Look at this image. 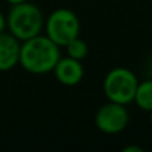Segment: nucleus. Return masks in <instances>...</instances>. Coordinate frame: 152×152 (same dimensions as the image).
Wrapping results in <instances>:
<instances>
[{"label": "nucleus", "mask_w": 152, "mask_h": 152, "mask_svg": "<svg viewBox=\"0 0 152 152\" xmlns=\"http://www.w3.org/2000/svg\"><path fill=\"white\" fill-rule=\"evenodd\" d=\"M60 47L47 35H37L21 42L19 64L24 71L34 75H44L52 72L60 59Z\"/></svg>", "instance_id": "nucleus-1"}, {"label": "nucleus", "mask_w": 152, "mask_h": 152, "mask_svg": "<svg viewBox=\"0 0 152 152\" xmlns=\"http://www.w3.org/2000/svg\"><path fill=\"white\" fill-rule=\"evenodd\" d=\"M44 16L37 5L26 1L11 5L7 15V28L19 42L35 37L44 29Z\"/></svg>", "instance_id": "nucleus-2"}, {"label": "nucleus", "mask_w": 152, "mask_h": 152, "mask_svg": "<svg viewBox=\"0 0 152 152\" xmlns=\"http://www.w3.org/2000/svg\"><path fill=\"white\" fill-rule=\"evenodd\" d=\"M137 84V76L131 69L126 67H115L105 75L103 91L108 102L127 105L134 102Z\"/></svg>", "instance_id": "nucleus-3"}, {"label": "nucleus", "mask_w": 152, "mask_h": 152, "mask_svg": "<svg viewBox=\"0 0 152 152\" xmlns=\"http://www.w3.org/2000/svg\"><path fill=\"white\" fill-rule=\"evenodd\" d=\"M45 35L59 47H66L80 34V20L68 8H58L44 21Z\"/></svg>", "instance_id": "nucleus-4"}, {"label": "nucleus", "mask_w": 152, "mask_h": 152, "mask_svg": "<svg viewBox=\"0 0 152 152\" xmlns=\"http://www.w3.org/2000/svg\"><path fill=\"white\" fill-rule=\"evenodd\" d=\"M129 120V113L126 105L108 102L102 105L95 115V126L105 135H116L124 131Z\"/></svg>", "instance_id": "nucleus-5"}, {"label": "nucleus", "mask_w": 152, "mask_h": 152, "mask_svg": "<svg viewBox=\"0 0 152 152\" xmlns=\"http://www.w3.org/2000/svg\"><path fill=\"white\" fill-rule=\"evenodd\" d=\"M56 80L67 87H74L79 84L84 77V67L81 60L74 58H60L53 68Z\"/></svg>", "instance_id": "nucleus-6"}, {"label": "nucleus", "mask_w": 152, "mask_h": 152, "mask_svg": "<svg viewBox=\"0 0 152 152\" xmlns=\"http://www.w3.org/2000/svg\"><path fill=\"white\" fill-rule=\"evenodd\" d=\"M20 44L21 42L10 32L0 34V72L11 71L19 64Z\"/></svg>", "instance_id": "nucleus-7"}, {"label": "nucleus", "mask_w": 152, "mask_h": 152, "mask_svg": "<svg viewBox=\"0 0 152 152\" xmlns=\"http://www.w3.org/2000/svg\"><path fill=\"white\" fill-rule=\"evenodd\" d=\"M134 102L142 111L150 112L152 110V79L143 80L137 84Z\"/></svg>", "instance_id": "nucleus-8"}, {"label": "nucleus", "mask_w": 152, "mask_h": 152, "mask_svg": "<svg viewBox=\"0 0 152 152\" xmlns=\"http://www.w3.org/2000/svg\"><path fill=\"white\" fill-rule=\"evenodd\" d=\"M66 50H67V55H68L69 58L77 59V60H83V59H86L87 55H88V45L79 36L72 39L71 42L66 45Z\"/></svg>", "instance_id": "nucleus-9"}, {"label": "nucleus", "mask_w": 152, "mask_h": 152, "mask_svg": "<svg viewBox=\"0 0 152 152\" xmlns=\"http://www.w3.org/2000/svg\"><path fill=\"white\" fill-rule=\"evenodd\" d=\"M5 28H7V16H4V13L0 11V34H3Z\"/></svg>", "instance_id": "nucleus-10"}, {"label": "nucleus", "mask_w": 152, "mask_h": 152, "mask_svg": "<svg viewBox=\"0 0 152 152\" xmlns=\"http://www.w3.org/2000/svg\"><path fill=\"white\" fill-rule=\"evenodd\" d=\"M123 152H144L142 147H137V145H127V147H124Z\"/></svg>", "instance_id": "nucleus-11"}, {"label": "nucleus", "mask_w": 152, "mask_h": 152, "mask_svg": "<svg viewBox=\"0 0 152 152\" xmlns=\"http://www.w3.org/2000/svg\"><path fill=\"white\" fill-rule=\"evenodd\" d=\"M10 5H15V4H20V3H26L28 0H5Z\"/></svg>", "instance_id": "nucleus-12"}, {"label": "nucleus", "mask_w": 152, "mask_h": 152, "mask_svg": "<svg viewBox=\"0 0 152 152\" xmlns=\"http://www.w3.org/2000/svg\"><path fill=\"white\" fill-rule=\"evenodd\" d=\"M148 72H150V79H152V59H151L150 64H148Z\"/></svg>", "instance_id": "nucleus-13"}, {"label": "nucleus", "mask_w": 152, "mask_h": 152, "mask_svg": "<svg viewBox=\"0 0 152 152\" xmlns=\"http://www.w3.org/2000/svg\"><path fill=\"white\" fill-rule=\"evenodd\" d=\"M148 113H150V123L152 124V110L150 111V112H148Z\"/></svg>", "instance_id": "nucleus-14"}, {"label": "nucleus", "mask_w": 152, "mask_h": 152, "mask_svg": "<svg viewBox=\"0 0 152 152\" xmlns=\"http://www.w3.org/2000/svg\"><path fill=\"white\" fill-rule=\"evenodd\" d=\"M83 1H88V0H83Z\"/></svg>", "instance_id": "nucleus-15"}]
</instances>
